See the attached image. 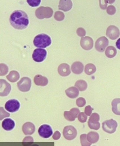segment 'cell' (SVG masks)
<instances>
[{"label":"cell","instance_id":"cell-1","mask_svg":"<svg viewBox=\"0 0 120 146\" xmlns=\"http://www.w3.org/2000/svg\"><path fill=\"white\" fill-rule=\"evenodd\" d=\"M9 22L11 26L17 30L26 29L29 23L26 13L21 10H15L11 14Z\"/></svg>","mask_w":120,"mask_h":146},{"label":"cell","instance_id":"cell-2","mask_svg":"<svg viewBox=\"0 0 120 146\" xmlns=\"http://www.w3.org/2000/svg\"><path fill=\"white\" fill-rule=\"evenodd\" d=\"M33 44L37 48H45L51 45L52 40L51 37L46 34H40L35 37Z\"/></svg>","mask_w":120,"mask_h":146},{"label":"cell","instance_id":"cell-3","mask_svg":"<svg viewBox=\"0 0 120 146\" xmlns=\"http://www.w3.org/2000/svg\"><path fill=\"white\" fill-rule=\"evenodd\" d=\"M53 14V10L49 7H41L36 9L35 15L39 19L49 18L52 17Z\"/></svg>","mask_w":120,"mask_h":146},{"label":"cell","instance_id":"cell-4","mask_svg":"<svg viewBox=\"0 0 120 146\" xmlns=\"http://www.w3.org/2000/svg\"><path fill=\"white\" fill-rule=\"evenodd\" d=\"M102 125L103 131L109 134L115 132L118 127V123L116 121L113 119L105 121L102 123Z\"/></svg>","mask_w":120,"mask_h":146},{"label":"cell","instance_id":"cell-5","mask_svg":"<svg viewBox=\"0 0 120 146\" xmlns=\"http://www.w3.org/2000/svg\"><path fill=\"white\" fill-rule=\"evenodd\" d=\"M31 86V80L27 77L22 78L17 83V86L20 91L25 92H28Z\"/></svg>","mask_w":120,"mask_h":146},{"label":"cell","instance_id":"cell-6","mask_svg":"<svg viewBox=\"0 0 120 146\" xmlns=\"http://www.w3.org/2000/svg\"><path fill=\"white\" fill-rule=\"evenodd\" d=\"M63 134L66 139L72 140L77 136V130L73 126H67L63 129Z\"/></svg>","mask_w":120,"mask_h":146},{"label":"cell","instance_id":"cell-7","mask_svg":"<svg viewBox=\"0 0 120 146\" xmlns=\"http://www.w3.org/2000/svg\"><path fill=\"white\" fill-rule=\"evenodd\" d=\"M47 56V51L46 50L42 48L35 49L32 55L33 60L36 62H43Z\"/></svg>","mask_w":120,"mask_h":146},{"label":"cell","instance_id":"cell-8","mask_svg":"<svg viewBox=\"0 0 120 146\" xmlns=\"http://www.w3.org/2000/svg\"><path fill=\"white\" fill-rule=\"evenodd\" d=\"M38 133L40 136L45 139H47L52 136L53 131L52 127L49 125L44 124L40 127Z\"/></svg>","mask_w":120,"mask_h":146},{"label":"cell","instance_id":"cell-9","mask_svg":"<svg viewBox=\"0 0 120 146\" xmlns=\"http://www.w3.org/2000/svg\"><path fill=\"white\" fill-rule=\"evenodd\" d=\"M109 44L108 40L106 36H102L96 41L95 48L98 52H103Z\"/></svg>","mask_w":120,"mask_h":146},{"label":"cell","instance_id":"cell-10","mask_svg":"<svg viewBox=\"0 0 120 146\" xmlns=\"http://www.w3.org/2000/svg\"><path fill=\"white\" fill-rule=\"evenodd\" d=\"M20 102L15 99L10 100L6 102L5 108L7 111L11 113L15 112L20 109Z\"/></svg>","mask_w":120,"mask_h":146},{"label":"cell","instance_id":"cell-11","mask_svg":"<svg viewBox=\"0 0 120 146\" xmlns=\"http://www.w3.org/2000/svg\"><path fill=\"white\" fill-rule=\"evenodd\" d=\"M120 30L118 27L110 26L107 28L106 36L111 40H115L119 36Z\"/></svg>","mask_w":120,"mask_h":146},{"label":"cell","instance_id":"cell-12","mask_svg":"<svg viewBox=\"0 0 120 146\" xmlns=\"http://www.w3.org/2000/svg\"><path fill=\"white\" fill-rule=\"evenodd\" d=\"M81 47L83 49L89 50L92 49L94 46V41L89 36L82 37L80 41Z\"/></svg>","mask_w":120,"mask_h":146},{"label":"cell","instance_id":"cell-13","mask_svg":"<svg viewBox=\"0 0 120 146\" xmlns=\"http://www.w3.org/2000/svg\"><path fill=\"white\" fill-rule=\"evenodd\" d=\"M0 86H1V97H6L10 93L11 90V86L9 83L6 80L1 79L0 80Z\"/></svg>","mask_w":120,"mask_h":146},{"label":"cell","instance_id":"cell-14","mask_svg":"<svg viewBox=\"0 0 120 146\" xmlns=\"http://www.w3.org/2000/svg\"><path fill=\"white\" fill-rule=\"evenodd\" d=\"M58 72L62 76H68L71 73L69 65L66 63H62L60 64L58 67Z\"/></svg>","mask_w":120,"mask_h":146},{"label":"cell","instance_id":"cell-15","mask_svg":"<svg viewBox=\"0 0 120 146\" xmlns=\"http://www.w3.org/2000/svg\"><path fill=\"white\" fill-rule=\"evenodd\" d=\"M73 3L71 0H60L59 9L64 12H68L72 9Z\"/></svg>","mask_w":120,"mask_h":146},{"label":"cell","instance_id":"cell-16","mask_svg":"<svg viewBox=\"0 0 120 146\" xmlns=\"http://www.w3.org/2000/svg\"><path fill=\"white\" fill-rule=\"evenodd\" d=\"M22 131L26 135H31L35 131V126L30 122H27L23 125Z\"/></svg>","mask_w":120,"mask_h":146},{"label":"cell","instance_id":"cell-17","mask_svg":"<svg viewBox=\"0 0 120 146\" xmlns=\"http://www.w3.org/2000/svg\"><path fill=\"white\" fill-rule=\"evenodd\" d=\"M15 126V123L13 120L11 119H6L3 121L2 126L3 129L7 131L12 130Z\"/></svg>","mask_w":120,"mask_h":146},{"label":"cell","instance_id":"cell-18","mask_svg":"<svg viewBox=\"0 0 120 146\" xmlns=\"http://www.w3.org/2000/svg\"><path fill=\"white\" fill-rule=\"evenodd\" d=\"M34 81L36 85L44 86L48 84V80L46 77L41 75H37L34 78Z\"/></svg>","mask_w":120,"mask_h":146},{"label":"cell","instance_id":"cell-19","mask_svg":"<svg viewBox=\"0 0 120 146\" xmlns=\"http://www.w3.org/2000/svg\"><path fill=\"white\" fill-rule=\"evenodd\" d=\"M83 69V64L80 62H75L71 66V70L73 73L77 75H79L82 73Z\"/></svg>","mask_w":120,"mask_h":146},{"label":"cell","instance_id":"cell-20","mask_svg":"<svg viewBox=\"0 0 120 146\" xmlns=\"http://www.w3.org/2000/svg\"><path fill=\"white\" fill-rule=\"evenodd\" d=\"M66 93L69 98L74 99L78 97L79 92L76 87L72 86L66 90Z\"/></svg>","mask_w":120,"mask_h":146},{"label":"cell","instance_id":"cell-21","mask_svg":"<svg viewBox=\"0 0 120 146\" xmlns=\"http://www.w3.org/2000/svg\"><path fill=\"white\" fill-rule=\"evenodd\" d=\"M112 110L113 113L120 116V98L114 99L112 102Z\"/></svg>","mask_w":120,"mask_h":146},{"label":"cell","instance_id":"cell-22","mask_svg":"<svg viewBox=\"0 0 120 146\" xmlns=\"http://www.w3.org/2000/svg\"><path fill=\"white\" fill-rule=\"evenodd\" d=\"M6 78L10 82L14 83L20 79V74L16 71L12 70L10 72Z\"/></svg>","mask_w":120,"mask_h":146},{"label":"cell","instance_id":"cell-23","mask_svg":"<svg viewBox=\"0 0 120 146\" xmlns=\"http://www.w3.org/2000/svg\"><path fill=\"white\" fill-rule=\"evenodd\" d=\"M88 140L92 144L96 143L99 139V135L95 132H90L87 135Z\"/></svg>","mask_w":120,"mask_h":146},{"label":"cell","instance_id":"cell-24","mask_svg":"<svg viewBox=\"0 0 120 146\" xmlns=\"http://www.w3.org/2000/svg\"><path fill=\"white\" fill-rule=\"evenodd\" d=\"M117 50L114 47L110 46L108 47L105 52L106 56L109 58H113L117 54Z\"/></svg>","mask_w":120,"mask_h":146},{"label":"cell","instance_id":"cell-25","mask_svg":"<svg viewBox=\"0 0 120 146\" xmlns=\"http://www.w3.org/2000/svg\"><path fill=\"white\" fill-rule=\"evenodd\" d=\"M75 86L81 92L84 91L87 88V84L85 80H77L75 83Z\"/></svg>","mask_w":120,"mask_h":146},{"label":"cell","instance_id":"cell-26","mask_svg":"<svg viewBox=\"0 0 120 146\" xmlns=\"http://www.w3.org/2000/svg\"><path fill=\"white\" fill-rule=\"evenodd\" d=\"M84 71L86 74L90 76L96 71V67L93 64H88L85 66Z\"/></svg>","mask_w":120,"mask_h":146},{"label":"cell","instance_id":"cell-27","mask_svg":"<svg viewBox=\"0 0 120 146\" xmlns=\"http://www.w3.org/2000/svg\"><path fill=\"white\" fill-rule=\"evenodd\" d=\"M64 116L66 119L70 121H74L77 117L71 111H65Z\"/></svg>","mask_w":120,"mask_h":146},{"label":"cell","instance_id":"cell-28","mask_svg":"<svg viewBox=\"0 0 120 146\" xmlns=\"http://www.w3.org/2000/svg\"><path fill=\"white\" fill-rule=\"evenodd\" d=\"M88 126L89 128L91 129H93L95 130H98L100 129V124L99 121H94L89 120Z\"/></svg>","mask_w":120,"mask_h":146},{"label":"cell","instance_id":"cell-29","mask_svg":"<svg viewBox=\"0 0 120 146\" xmlns=\"http://www.w3.org/2000/svg\"><path fill=\"white\" fill-rule=\"evenodd\" d=\"M80 141L82 146H91L92 143L88 141L87 139V135L86 134H83L80 136Z\"/></svg>","mask_w":120,"mask_h":146},{"label":"cell","instance_id":"cell-30","mask_svg":"<svg viewBox=\"0 0 120 146\" xmlns=\"http://www.w3.org/2000/svg\"><path fill=\"white\" fill-rule=\"evenodd\" d=\"M65 15L64 13L60 11H56L54 15V18L58 21H61L65 18Z\"/></svg>","mask_w":120,"mask_h":146},{"label":"cell","instance_id":"cell-31","mask_svg":"<svg viewBox=\"0 0 120 146\" xmlns=\"http://www.w3.org/2000/svg\"><path fill=\"white\" fill-rule=\"evenodd\" d=\"M9 68L6 64L3 63L1 64V74L0 76H4L7 75L8 72Z\"/></svg>","mask_w":120,"mask_h":146},{"label":"cell","instance_id":"cell-32","mask_svg":"<svg viewBox=\"0 0 120 146\" xmlns=\"http://www.w3.org/2000/svg\"><path fill=\"white\" fill-rule=\"evenodd\" d=\"M41 0H27V3L30 7H35L39 6Z\"/></svg>","mask_w":120,"mask_h":146},{"label":"cell","instance_id":"cell-33","mask_svg":"<svg viewBox=\"0 0 120 146\" xmlns=\"http://www.w3.org/2000/svg\"><path fill=\"white\" fill-rule=\"evenodd\" d=\"M76 103L77 106L79 107H83L86 105V100L84 98L81 97L76 100Z\"/></svg>","mask_w":120,"mask_h":146},{"label":"cell","instance_id":"cell-34","mask_svg":"<svg viewBox=\"0 0 120 146\" xmlns=\"http://www.w3.org/2000/svg\"><path fill=\"white\" fill-rule=\"evenodd\" d=\"M78 120L81 123L86 122L87 119V116L85 114V113H80L78 117Z\"/></svg>","mask_w":120,"mask_h":146},{"label":"cell","instance_id":"cell-35","mask_svg":"<svg viewBox=\"0 0 120 146\" xmlns=\"http://www.w3.org/2000/svg\"><path fill=\"white\" fill-rule=\"evenodd\" d=\"M116 13V8L113 5L109 6L107 8V13L110 15H113Z\"/></svg>","mask_w":120,"mask_h":146},{"label":"cell","instance_id":"cell-36","mask_svg":"<svg viewBox=\"0 0 120 146\" xmlns=\"http://www.w3.org/2000/svg\"><path fill=\"white\" fill-rule=\"evenodd\" d=\"M33 142V137L31 136H27L25 137L22 141L23 145H25L32 144Z\"/></svg>","mask_w":120,"mask_h":146},{"label":"cell","instance_id":"cell-37","mask_svg":"<svg viewBox=\"0 0 120 146\" xmlns=\"http://www.w3.org/2000/svg\"><path fill=\"white\" fill-rule=\"evenodd\" d=\"M76 33L79 36L81 37H83L85 36L86 35V32L85 30L83 28H78L76 31Z\"/></svg>","mask_w":120,"mask_h":146},{"label":"cell","instance_id":"cell-38","mask_svg":"<svg viewBox=\"0 0 120 146\" xmlns=\"http://www.w3.org/2000/svg\"><path fill=\"white\" fill-rule=\"evenodd\" d=\"M10 113L4 111L3 108L1 107V120L3 119L4 118L10 117Z\"/></svg>","mask_w":120,"mask_h":146},{"label":"cell","instance_id":"cell-39","mask_svg":"<svg viewBox=\"0 0 120 146\" xmlns=\"http://www.w3.org/2000/svg\"><path fill=\"white\" fill-rule=\"evenodd\" d=\"M100 117L99 114L96 113H93L90 116L89 120L94 121H98L100 120Z\"/></svg>","mask_w":120,"mask_h":146},{"label":"cell","instance_id":"cell-40","mask_svg":"<svg viewBox=\"0 0 120 146\" xmlns=\"http://www.w3.org/2000/svg\"><path fill=\"white\" fill-rule=\"evenodd\" d=\"M92 107L90 106H86L85 108V111L84 113L87 116H90L92 114Z\"/></svg>","mask_w":120,"mask_h":146},{"label":"cell","instance_id":"cell-41","mask_svg":"<svg viewBox=\"0 0 120 146\" xmlns=\"http://www.w3.org/2000/svg\"><path fill=\"white\" fill-rule=\"evenodd\" d=\"M100 7L101 9L105 10L107 8L108 4L106 2V0H99Z\"/></svg>","mask_w":120,"mask_h":146},{"label":"cell","instance_id":"cell-42","mask_svg":"<svg viewBox=\"0 0 120 146\" xmlns=\"http://www.w3.org/2000/svg\"><path fill=\"white\" fill-rule=\"evenodd\" d=\"M61 135V134L60 133L59 131H57L54 133L53 135L52 138L54 140H57L59 139H60Z\"/></svg>","mask_w":120,"mask_h":146},{"label":"cell","instance_id":"cell-43","mask_svg":"<svg viewBox=\"0 0 120 146\" xmlns=\"http://www.w3.org/2000/svg\"><path fill=\"white\" fill-rule=\"evenodd\" d=\"M116 46L117 48L119 49L120 50V38H119L117 41H116Z\"/></svg>","mask_w":120,"mask_h":146},{"label":"cell","instance_id":"cell-44","mask_svg":"<svg viewBox=\"0 0 120 146\" xmlns=\"http://www.w3.org/2000/svg\"><path fill=\"white\" fill-rule=\"evenodd\" d=\"M106 2L107 4H113V3L115 2V0H106Z\"/></svg>","mask_w":120,"mask_h":146}]
</instances>
